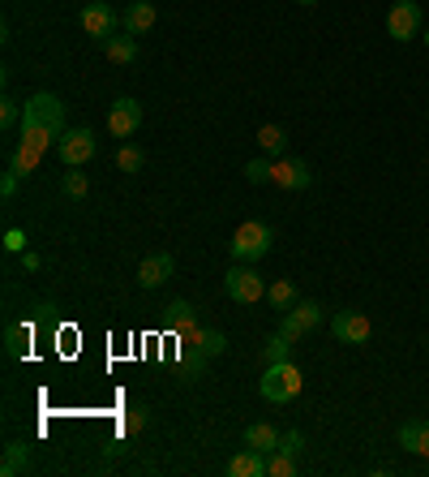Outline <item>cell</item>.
Here are the masks:
<instances>
[{
	"instance_id": "1",
	"label": "cell",
	"mask_w": 429,
	"mask_h": 477,
	"mask_svg": "<svg viewBox=\"0 0 429 477\" xmlns=\"http://www.w3.org/2000/svg\"><path fill=\"white\" fill-rule=\"evenodd\" d=\"M60 138H65V103H60L52 91L31 95V100H26V112H22V142H18V151L9 155V168H13L18 177H31L39 155L48 146H57Z\"/></svg>"
},
{
	"instance_id": "2",
	"label": "cell",
	"mask_w": 429,
	"mask_h": 477,
	"mask_svg": "<svg viewBox=\"0 0 429 477\" xmlns=\"http://www.w3.org/2000/svg\"><path fill=\"white\" fill-rule=\"evenodd\" d=\"M228 245H232V262H258L271 254L275 233H271V224H262V219H245Z\"/></svg>"
},
{
	"instance_id": "3",
	"label": "cell",
	"mask_w": 429,
	"mask_h": 477,
	"mask_svg": "<svg viewBox=\"0 0 429 477\" xmlns=\"http://www.w3.org/2000/svg\"><path fill=\"white\" fill-rule=\"evenodd\" d=\"M301 387H305V375L296 370L293 361L267 366V375H262V383H258L262 400H271V404H293V400L301 396Z\"/></svg>"
},
{
	"instance_id": "4",
	"label": "cell",
	"mask_w": 429,
	"mask_h": 477,
	"mask_svg": "<svg viewBox=\"0 0 429 477\" xmlns=\"http://www.w3.org/2000/svg\"><path fill=\"white\" fill-rule=\"evenodd\" d=\"M223 293L232 301H241V305H258L267 297V279L254 271V262H232L228 276H223Z\"/></svg>"
},
{
	"instance_id": "5",
	"label": "cell",
	"mask_w": 429,
	"mask_h": 477,
	"mask_svg": "<svg viewBox=\"0 0 429 477\" xmlns=\"http://www.w3.org/2000/svg\"><path fill=\"white\" fill-rule=\"evenodd\" d=\"M180 344H185V361H189V366H197V370L228 349L223 331H214V327H194L189 336H180Z\"/></svg>"
},
{
	"instance_id": "6",
	"label": "cell",
	"mask_w": 429,
	"mask_h": 477,
	"mask_svg": "<svg viewBox=\"0 0 429 477\" xmlns=\"http://www.w3.org/2000/svg\"><path fill=\"white\" fill-rule=\"evenodd\" d=\"M387 35L395 43H408L421 35V4L416 0H395L387 13Z\"/></svg>"
},
{
	"instance_id": "7",
	"label": "cell",
	"mask_w": 429,
	"mask_h": 477,
	"mask_svg": "<svg viewBox=\"0 0 429 477\" xmlns=\"http://www.w3.org/2000/svg\"><path fill=\"white\" fill-rule=\"evenodd\" d=\"M99 151V138L91 129H65V138L57 142V155L60 163H69V168H82V163H91Z\"/></svg>"
},
{
	"instance_id": "8",
	"label": "cell",
	"mask_w": 429,
	"mask_h": 477,
	"mask_svg": "<svg viewBox=\"0 0 429 477\" xmlns=\"http://www.w3.org/2000/svg\"><path fill=\"white\" fill-rule=\"evenodd\" d=\"M117 9L112 4H103V0H95V4H86L82 9V31L91 35L95 43H108L112 35H117Z\"/></svg>"
},
{
	"instance_id": "9",
	"label": "cell",
	"mask_w": 429,
	"mask_h": 477,
	"mask_svg": "<svg viewBox=\"0 0 429 477\" xmlns=\"http://www.w3.org/2000/svg\"><path fill=\"white\" fill-rule=\"evenodd\" d=\"M137 125H142V103L129 100V95H120V100L108 108V134H112V138H134Z\"/></svg>"
},
{
	"instance_id": "10",
	"label": "cell",
	"mask_w": 429,
	"mask_h": 477,
	"mask_svg": "<svg viewBox=\"0 0 429 477\" xmlns=\"http://www.w3.org/2000/svg\"><path fill=\"white\" fill-rule=\"evenodd\" d=\"M318 322H322V305H318V301H296L293 310L284 314V327H279V331H284V336L296 344L301 336H310Z\"/></svg>"
},
{
	"instance_id": "11",
	"label": "cell",
	"mask_w": 429,
	"mask_h": 477,
	"mask_svg": "<svg viewBox=\"0 0 429 477\" xmlns=\"http://www.w3.org/2000/svg\"><path fill=\"white\" fill-rule=\"evenodd\" d=\"M331 331H335L339 344H365L373 327H370V318L361 314V310H339L335 322H331Z\"/></svg>"
},
{
	"instance_id": "12",
	"label": "cell",
	"mask_w": 429,
	"mask_h": 477,
	"mask_svg": "<svg viewBox=\"0 0 429 477\" xmlns=\"http://www.w3.org/2000/svg\"><path fill=\"white\" fill-rule=\"evenodd\" d=\"M310 163L305 159H279V163H271V185H279V190H310Z\"/></svg>"
},
{
	"instance_id": "13",
	"label": "cell",
	"mask_w": 429,
	"mask_h": 477,
	"mask_svg": "<svg viewBox=\"0 0 429 477\" xmlns=\"http://www.w3.org/2000/svg\"><path fill=\"white\" fill-rule=\"evenodd\" d=\"M176 271L172 254H146V259L137 262V284L142 288H159V284H168Z\"/></svg>"
},
{
	"instance_id": "14",
	"label": "cell",
	"mask_w": 429,
	"mask_h": 477,
	"mask_svg": "<svg viewBox=\"0 0 429 477\" xmlns=\"http://www.w3.org/2000/svg\"><path fill=\"white\" fill-rule=\"evenodd\" d=\"M399 447L412 452V456H429V421L425 418H412L399 426Z\"/></svg>"
},
{
	"instance_id": "15",
	"label": "cell",
	"mask_w": 429,
	"mask_h": 477,
	"mask_svg": "<svg viewBox=\"0 0 429 477\" xmlns=\"http://www.w3.org/2000/svg\"><path fill=\"white\" fill-rule=\"evenodd\" d=\"M125 31L129 35H146V31H155V22H159V13H155V4L151 0H134L129 9H125Z\"/></svg>"
},
{
	"instance_id": "16",
	"label": "cell",
	"mask_w": 429,
	"mask_h": 477,
	"mask_svg": "<svg viewBox=\"0 0 429 477\" xmlns=\"http://www.w3.org/2000/svg\"><path fill=\"white\" fill-rule=\"evenodd\" d=\"M279 430H275L271 421H254V426H245V447H254V452H262V456H271L275 447H279Z\"/></svg>"
},
{
	"instance_id": "17",
	"label": "cell",
	"mask_w": 429,
	"mask_h": 477,
	"mask_svg": "<svg viewBox=\"0 0 429 477\" xmlns=\"http://www.w3.org/2000/svg\"><path fill=\"white\" fill-rule=\"evenodd\" d=\"M228 477H267V456L254 452V447L236 452V456L228 460Z\"/></svg>"
},
{
	"instance_id": "18",
	"label": "cell",
	"mask_w": 429,
	"mask_h": 477,
	"mask_svg": "<svg viewBox=\"0 0 429 477\" xmlns=\"http://www.w3.org/2000/svg\"><path fill=\"white\" fill-rule=\"evenodd\" d=\"M31 469V443H4V460H0V477H18Z\"/></svg>"
},
{
	"instance_id": "19",
	"label": "cell",
	"mask_w": 429,
	"mask_h": 477,
	"mask_svg": "<svg viewBox=\"0 0 429 477\" xmlns=\"http://www.w3.org/2000/svg\"><path fill=\"white\" fill-rule=\"evenodd\" d=\"M163 327H168L172 336H189V331H194V305H189V301H172Z\"/></svg>"
},
{
	"instance_id": "20",
	"label": "cell",
	"mask_w": 429,
	"mask_h": 477,
	"mask_svg": "<svg viewBox=\"0 0 429 477\" xmlns=\"http://www.w3.org/2000/svg\"><path fill=\"white\" fill-rule=\"evenodd\" d=\"M103 57L112 60V65H134L137 60V40L134 35H112V40L103 43Z\"/></svg>"
},
{
	"instance_id": "21",
	"label": "cell",
	"mask_w": 429,
	"mask_h": 477,
	"mask_svg": "<svg viewBox=\"0 0 429 477\" xmlns=\"http://www.w3.org/2000/svg\"><path fill=\"white\" fill-rule=\"evenodd\" d=\"M267 301H271V310H284V314H288L296 301H301V293H296L293 279H275L271 288H267Z\"/></svg>"
},
{
	"instance_id": "22",
	"label": "cell",
	"mask_w": 429,
	"mask_h": 477,
	"mask_svg": "<svg viewBox=\"0 0 429 477\" xmlns=\"http://www.w3.org/2000/svg\"><path fill=\"white\" fill-rule=\"evenodd\" d=\"M26 349H31V327H26V322H9V331H4V353L18 361V358H26Z\"/></svg>"
},
{
	"instance_id": "23",
	"label": "cell",
	"mask_w": 429,
	"mask_h": 477,
	"mask_svg": "<svg viewBox=\"0 0 429 477\" xmlns=\"http://www.w3.org/2000/svg\"><path fill=\"white\" fill-rule=\"evenodd\" d=\"M288 358H293V340L284 336V331L262 344V361H267V366H279V361H288Z\"/></svg>"
},
{
	"instance_id": "24",
	"label": "cell",
	"mask_w": 429,
	"mask_h": 477,
	"mask_svg": "<svg viewBox=\"0 0 429 477\" xmlns=\"http://www.w3.org/2000/svg\"><path fill=\"white\" fill-rule=\"evenodd\" d=\"M258 146H262L267 155H284V146H288V134H284L279 125H262V129H258Z\"/></svg>"
},
{
	"instance_id": "25",
	"label": "cell",
	"mask_w": 429,
	"mask_h": 477,
	"mask_svg": "<svg viewBox=\"0 0 429 477\" xmlns=\"http://www.w3.org/2000/svg\"><path fill=\"white\" fill-rule=\"evenodd\" d=\"M293 473H296V456L275 447L271 456H267V477H293Z\"/></svg>"
},
{
	"instance_id": "26",
	"label": "cell",
	"mask_w": 429,
	"mask_h": 477,
	"mask_svg": "<svg viewBox=\"0 0 429 477\" xmlns=\"http://www.w3.org/2000/svg\"><path fill=\"white\" fill-rule=\"evenodd\" d=\"M142 163H146V155H142L137 146H120V151H117V168H120V172H142Z\"/></svg>"
},
{
	"instance_id": "27",
	"label": "cell",
	"mask_w": 429,
	"mask_h": 477,
	"mask_svg": "<svg viewBox=\"0 0 429 477\" xmlns=\"http://www.w3.org/2000/svg\"><path fill=\"white\" fill-rule=\"evenodd\" d=\"M245 181H250V185H267V181H271V163H267V159H250V163H245Z\"/></svg>"
},
{
	"instance_id": "28",
	"label": "cell",
	"mask_w": 429,
	"mask_h": 477,
	"mask_svg": "<svg viewBox=\"0 0 429 477\" xmlns=\"http://www.w3.org/2000/svg\"><path fill=\"white\" fill-rule=\"evenodd\" d=\"M65 199H74V202L86 199V177L82 172H65Z\"/></svg>"
},
{
	"instance_id": "29",
	"label": "cell",
	"mask_w": 429,
	"mask_h": 477,
	"mask_svg": "<svg viewBox=\"0 0 429 477\" xmlns=\"http://www.w3.org/2000/svg\"><path fill=\"white\" fill-rule=\"evenodd\" d=\"M13 125H22V108L13 100L0 103V129H13Z\"/></svg>"
},
{
	"instance_id": "30",
	"label": "cell",
	"mask_w": 429,
	"mask_h": 477,
	"mask_svg": "<svg viewBox=\"0 0 429 477\" xmlns=\"http://www.w3.org/2000/svg\"><path fill=\"white\" fill-rule=\"evenodd\" d=\"M279 452H288V456H301V452H305V435H301V430H288V435L279 438Z\"/></svg>"
},
{
	"instance_id": "31",
	"label": "cell",
	"mask_w": 429,
	"mask_h": 477,
	"mask_svg": "<svg viewBox=\"0 0 429 477\" xmlns=\"http://www.w3.org/2000/svg\"><path fill=\"white\" fill-rule=\"evenodd\" d=\"M18 172H13V168H9V172H4V181H0V194H4V202L13 199V194H18Z\"/></svg>"
},
{
	"instance_id": "32",
	"label": "cell",
	"mask_w": 429,
	"mask_h": 477,
	"mask_svg": "<svg viewBox=\"0 0 429 477\" xmlns=\"http://www.w3.org/2000/svg\"><path fill=\"white\" fill-rule=\"evenodd\" d=\"M142 426H146V409H134V413L125 418V430H129V435H137Z\"/></svg>"
},
{
	"instance_id": "33",
	"label": "cell",
	"mask_w": 429,
	"mask_h": 477,
	"mask_svg": "<svg viewBox=\"0 0 429 477\" xmlns=\"http://www.w3.org/2000/svg\"><path fill=\"white\" fill-rule=\"evenodd\" d=\"M4 250H9V254H18V250H22V233H18V228H9V233H4Z\"/></svg>"
},
{
	"instance_id": "34",
	"label": "cell",
	"mask_w": 429,
	"mask_h": 477,
	"mask_svg": "<svg viewBox=\"0 0 429 477\" xmlns=\"http://www.w3.org/2000/svg\"><path fill=\"white\" fill-rule=\"evenodd\" d=\"M425 48H429V26H425Z\"/></svg>"
},
{
	"instance_id": "35",
	"label": "cell",
	"mask_w": 429,
	"mask_h": 477,
	"mask_svg": "<svg viewBox=\"0 0 429 477\" xmlns=\"http://www.w3.org/2000/svg\"><path fill=\"white\" fill-rule=\"evenodd\" d=\"M301 4H318V0H301Z\"/></svg>"
}]
</instances>
